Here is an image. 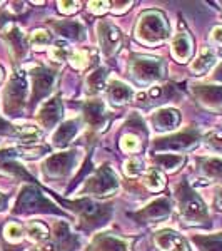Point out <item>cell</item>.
I'll list each match as a JSON object with an SVG mask.
<instances>
[{
    "label": "cell",
    "instance_id": "6da1fadb",
    "mask_svg": "<svg viewBox=\"0 0 222 251\" xmlns=\"http://www.w3.org/2000/svg\"><path fill=\"white\" fill-rule=\"evenodd\" d=\"M174 196L177 209H179V214L184 220V223H189V225H205L209 221L207 206L202 201V198L194 191L191 184L185 179L176 186Z\"/></svg>",
    "mask_w": 222,
    "mask_h": 251
},
{
    "label": "cell",
    "instance_id": "60d3db41",
    "mask_svg": "<svg viewBox=\"0 0 222 251\" xmlns=\"http://www.w3.org/2000/svg\"><path fill=\"white\" fill-rule=\"evenodd\" d=\"M5 236H7V240H10V241L22 240L23 228L20 225H17V223H10V225L5 226Z\"/></svg>",
    "mask_w": 222,
    "mask_h": 251
},
{
    "label": "cell",
    "instance_id": "4dcf8cb0",
    "mask_svg": "<svg viewBox=\"0 0 222 251\" xmlns=\"http://www.w3.org/2000/svg\"><path fill=\"white\" fill-rule=\"evenodd\" d=\"M192 241L199 246L200 251H222V233L209 234V236H194Z\"/></svg>",
    "mask_w": 222,
    "mask_h": 251
},
{
    "label": "cell",
    "instance_id": "cb8c5ba5",
    "mask_svg": "<svg viewBox=\"0 0 222 251\" xmlns=\"http://www.w3.org/2000/svg\"><path fill=\"white\" fill-rule=\"evenodd\" d=\"M107 96H109V100H111L114 106H124L129 100H132L134 91H132V87H129L126 82L114 79V80H111L107 86Z\"/></svg>",
    "mask_w": 222,
    "mask_h": 251
},
{
    "label": "cell",
    "instance_id": "603a6c76",
    "mask_svg": "<svg viewBox=\"0 0 222 251\" xmlns=\"http://www.w3.org/2000/svg\"><path fill=\"white\" fill-rule=\"evenodd\" d=\"M80 129V121L79 119H68L66 123H62L57 127V131L52 136V144L55 148H66L72 143L75 136H77Z\"/></svg>",
    "mask_w": 222,
    "mask_h": 251
},
{
    "label": "cell",
    "instance_id": "484cf974",
    "mask_svg": "<svg viewBox=\"0 0 222 251\" xmlns=\"http://www.w3.org/2000/svg\"><path fill=\"white\" fill-rule=\"evenodd\" d=\"M192 50H194V44L187 32H180L172 40V54H174V57L179 62H185V60L191 59Z\"/></svg>",
    "mask_w": 222,
    "mask_h": 251
},
{
    "label": "cell",
    "instance_id": "52a82bcc",
    "mask_svg": "<svg viewBox=\"0 0 222 251\" xmlns=\"http://www.w3.org/2000/svg\"><path fill=\"white\" fill-rule=\"evenodd\" d=\"M131 74L140 84L162 80L165 77V64L162 59L134 55L131 60Z\"/></svg>",
    "mask_w": 222,
    "mask_h": 251
},
{
    "label": "cell",
    "instance_id": "74e56055",
    "mask_svg": "<svg viewBox=\"0 0 222 251\" xmlns=\"http://www.w3.org/2000/svg\"><path fill=\"white\" fill-rule=\"evenodd\" d=\"M70 64H72V67L74 69H79V71H82V69H86L89 66V54H87V50H75V52H72V55H70Z\"/></svg>",
    "mask_w": 222,
    "mask_h": 251
},
{
    "label": "cell",
    "instance_id": "ee69618b",
    "mask_svg": "<svg viewBox=\"0 0 222 251\" xmlns=\"http://www.w3.org/2000/svg\"><path fill=\"white\" fill-rule=\"evenodd\" d=\"M0 134H15V126L0 117Z\"/></svg>",
    "mask_w": 222,
    "mask_h": 251
},
{
    "label": "cell",
    "instance_id": "277c9868",
    "mask_svg": "<svg viewBox=\"0 0 222 251\" xmlns=\"http://www.w3.org/2000/svg\"><path fill=\"white\" fill-rule=\"evenodd\" d=\"M14 214H32V213H54L64 214L52 201H48L37 186L29 184L23 186L19 193V198L15 201V206L12 209Z\"/></svg>",
    "mask_w": 222,
    "mask_h": 251
},
{
    "label": "cell",
    "instance_id": "e575fe53",
    "mask_svg": "<svg viewBox=\"0 0 222 251\" xmlns=\"http://www.w3.org/2000/svg\"><path fill=\"white\" fill-rule=\"evenodd\" d=\"M29 44L34 49H44V47H47V46H50V44H52V35L48 34L47 30H44V29L34 30V32H32V35H30Z\"/></svg>",
    "mask_w": 222,
    "mask_h": 251
},
{
    "label": "cell",
    "instance_id": "1f68e13d",
    "mask_svg": "<svg viewBox=\"0 0 222 251\" xmlns=\"http://www.w3.org/2000/svg\"><path fill=\"white\" fill-rule=\"evenodd\" d=\"M25 231L29 234L30 240L39 241V243H45L48 238H50L48 228L44 223H39V221H30L29 225L25 226Z\"/></svg>",
    "mask_w": 222,
    "mask_h": 251
},
{
    "label": "cell",
    "instance_id": "ba28073f",
    "mask_svg": "<svg viewBox=\"0 0 222 251\" xmlns=\"http://www.w3.org/2000/svg\"><path fill=\"white\" fill-rule=\"evenodd\" d=\"M200 141V132L194 127H189L185 131H180L177 134L165 136L160 139H155V143L152 144V151L154 152H165V151H189L194 146H197Z\"/></svg>",
    "mask_w": 222,
    "mask_h": 251
},
{
    "label": "cell",
    "instance_id": "8d00e7d4",
    "mask_svg": "<svg viewBox=\"0 0 222 251\" xmlns=\"http://www.w3.org/2000/svg\"><path fill=\"white\" fill-rule=\"evenodd\" d=\"M70 55H72L70 47L62 42L55 44V47H52V50H50V57L54 60H57V62H64V60L70 59Z\"/></svg>",
    "mask_w": 222,
    "mask_h": 251
},
{
    "label": "cell",
    "instance_id": "e0dca14e",
    "mask_svg": "<svg viewBox=\"0 0 222 251\" xmlns=\"http://www.w3.org/2000/svg\"><path fill=\"white\" fill-rule=\"evenodd\" d=\"M62 119V100L59 96L50 97L47 102L42 104V107L37 112V121L42 127L52 129L59 124V121Z\"/></svg>",
    "mask_w": 222,
    "mask_h": 251
},
{
    "label": "cell",
    "instance_id": "816d5d0a",
    "mask_svg": "<svg viewBox=\"0 0 222 251\" xmlns=\"http://www.w3.org/2000/svg\"><path fill=\"white\" fill-rule=\"evenodd\" d=\"M0 80H2V69H0Z\"/></svg>",
    "mask_w": 222,
    "mask_h": 251
},
{
    "label": "cell",
    "instance_id": "7a4b0ae2",
    "mask_svg": "<svg viewBox=\"0 0 222 251\" xmlns=\"http://www.w3.org/2000/svg\"><path fill=\"white\" fill-rule=\"evenodd\" d=\"M169 34H171V27L160 10L144 12L135 27V37L149 46L164 42L169 37Z\"/></svg>",
    "mask_w": 222,
    "mask_h": 251
},
{
    "label": "cell",
    "instance_id": "f907efd6",
    "mask_svg": "<svg viewBox=\"0 0 222 251\" xmlns=\"http://www.w3.org/2000/svg\"><path fill=\"white\" fill-rule=\"evenodd\" d=\"M5 204H7V198L3 196L2 193H0V209H2V208H3V206H5Z\"/></svg>",
    "mask_w": 222,
    "mask_h": 251
},
{
    "label": "cell",
    "instance_id": "2e32d148",
    "mask_svg": "<svg viewBox=\"0 0 222 251\" xmlns=\"http://www.w3.org/2000/svg\"><path fill=\"white\" fill-rule=\"evenodd\" d=\"M22 156L19 148H10V149H2L0 151V171L7 173L14 177H22V179L34 181L32 176L27 173V169L22 164L17 163V157Z\"/></svg>",
    "mask_w": 222,
    "mask_h": 251
},
{
    "label": "cell",
    "instance_id": "f5cc1de1",
    "mask_svg": "<svg viewBox=\"0 0 222 251\" xmlns=\"http://www.w3.org/2000/svg\"><path fill=\"white\" fill-rule=\"evenodd\" d=\"M0 5H3V2H0Z\"/></svg>",
    "mask_w": 222,
    "mask_h": 251
},
{
    "label": "cell",
    "instance_id": "7dc6e473",
    "mask_svg": "<svg viewBox=\"0 0 222 251\" xmlns=\"http://www.w3.org/2000/svg\"><path fill=\"white\" fill-rule=\"evenodd\" d=\"M214 80H219V82H222V62L219 64V66H217V69L216 71H214Z\"/></svg>",
    "mask_w": 222,
    "mask_h": 251
},
{
    "label": "cell",
    "instance_id": "7bdbcfd3",
    "mask_svg": "<svg viewBox=\"0 0 222 251\" xmlns=\"http://www.w3.org/2000/svg\"><path fill=\"white\" fill-rule=\"evenodd\" d=\"M79 9V2H59V10L64 14H72Z\"/></svg>",
    "mask_w": 222,
    "mask_h": 251
},
{
    "label": "cell",
    "instance_id": "5bb4252c",
    "mask_svg": "<svg viewBox=\"0 0 222 251\" xmlns=\"http://www.w3.org/2000/svg\"><path fill=\"white\" fill-rule=\"evenodd\" d=\"M82 112L89 127L94 129V131H100L109 124V112L106 109V104L100 99H89L86 102H82Z\"/></svg>",
    "mask_w": 222,
    "mask_h": 251
},
{
    "label": "cell",
    "instance_id": "ab89813d",
    "mask_svg": "<svg viewBox=\"0 0 222 251\" xmlns=\"http://www.w3.org/2000/svg\"><path fill=\"white\" fill-rule=\"evenodd\" d=\"M205 144L216 152H221L222 154V131H216L211 132L207 137H205Z\"/></svg>",
    "mask_w": 222,
    "mask_h": 251
},
{
    "label": "cell",
    "instance_id": "bcb514c9",
    "mask_svg": "<svg viewBox=\"0 0 222 251\" xmlns=\"http://www.w3.org/2000/svg\"><path fill=\"white\" fill-rule=\"evenodd\" d=\"M112 5H114V7H112V10H114L115 14H119V12L127 10V9H129V5H132V2H120V3H119V2H114Z\"/></svg>",
    "mask_w": 222,
    "mask_h": 251
},
{
    "label": "cell",
    "instance_id": "8992f818",
    "mask_svg": "<svg viewBox=\"0 0 222 251\" xmlns=\"http://www.w3.org/2000/svg\"><path fill=\"white\" fill-rule=\"evenodd\" d=\"M120 186L119 176L114 173V169L109 164H102L97 171L92 174L86 181L84 186V193L92 194V196H112L117 193Z\"/></svg>",
    "mask_w": 222,
    "mask_h": 251
},
{
    "label": "cell",
    "instance_id": "f35d334b",
    "mask_svg": "<svg viewBox=\"0 0 222 251\" xmlns=\"http://www.w3.org/2000/svg\"><path fill=\"white\" fill-rule=\"evenodd\" d=\"M142 169H144V161L137 156L127 159V163L124 164V171H126L127 176H137V174L142 173Z\"/></svg>",
    "mask_w": 222,
    "mask_h": 251
},
{
    "label": "cell",
    "instance_id": "b9f144b4",
    "mask_svg": "<svg viewBox=\"0 0 222 251\" xmlns=\"http://www.w3.org/2000/svg\"><path fill=\"white\" fill-rule=\"evenodd\" d=\"M109 5H111L109 2H89V9L94 14H106L109 10Z\"/></svg>",
    "mask_w": 222,
    "mask_h": 251
},
{
    "label": "cell",
    "instance_id": "9a60e30c",
    "mask_svg": "<svg viewBox=\"0 0 222 251\" xmlns=\"http://www.w3.org/2000/svg\"><path fill=\"white\" fill-rule=\"evenodd\" d=\"M2 37L5 39V42L9 44L10 50H12V55L14 59L20 62L27 57V52H29V42L25 39V34L23 30L20 29L19 25L15 24H9L5 29L2 30Z\"/></svg>",
    "mask_w": 222,
    "mask_h": 251
},
{
    "label": "cell",
    "instance_id": "ac0fdd59",
    "mask_svg": "<svg viewBox=\"0 0 222 251\" xmlns=\"http://www.w3.org/2000/svg\"><path fill=\"white\" fill-rule=\"evenodd\" d=\"M155 246L160 251H189V245L182 234L172 229H162L157 231L154 236Z\"/></svg>",
    "mask_w": 222,
    "mask_h": 251
},
{
    "label": "cell",
    "instance_id": "4fadbf2b",
    "mask_svg": "<svg viewBox=\"0 0 222 251\" xmlns=\"http://www.w3.org/2000/svg\"><path fill=\"white\" fill-rule=\"evenodd\" d=\"M171 211H172L171 200L169 198H159V200H154L152 203L145 206V208L131 214V216L139 223H155V221L167 220L171 216Z\"/></svg>",
    "mask_w": 222,
    "mask_h": 251
},
{
    "label": "cell",
    "instance_id": "3957f363",
    "mask_svg": "<svg viewBox=\"0 0 222 251\" xmlns=\"http://www.w3.org/2000/svg\"><path fill=\"white\" fill-rule=\"evenodd\" d=\"M66 206L72 211H75L80 218V229H95L99 226L106 225L112 214L111 204H102L92 200H77V201H66Z\"/></svg>",
    "mask_w": 222,
    "mask_h": 251
},
{
    "label": "cell",
    "instance_id": "836d02e7",
    "mask_svg": "<svg viewBox=\"0 0 222 251\" xmlns=\"http://www.w3.org/2000/svg\"><path fill=\"white\" fill-rule=\"evenodd\" d=\"M144 183L151 191H160L165 186V176L159 169H149L144 177Z\"/></svg>",
    "mask_w": 222,
    "mask_h": 251
},
{
    "label": "cell",
    "instance_id": "681fc988",
    "mask_svg": "<svg viewBox=\"0 0 222 251\" xmlns=\"http://www.w3.org/2000/svg\"><path fill=\"white\" fill-rule=\"evenodd\" d=\"M216 204H217V208L222 209V189L217 193V196H216Z\"/></svg>",
    "mask_w": 222,
    "mask_h": 251
},
{
    "label": "cell",
    "instance_id": "f1b7e54d",
    "mask_svg": "<svg viewBox=\"0 0 222 251\" xmlns=\"http://www.w3.org/2000/svg\"><path fill=\"white\" fill-rule=\"evenodd\" d=\"M107 69L104 67H99L95 69L94 72H90L87 77V89H89V94L95 96L99 94V92L104 91V87H106V80H107Z\"/></svg>",
    "mask_w": 222,
    "mask_h": 251
},
{
    "label": "cell",
    "instance_id": "9c48e42d",
    "mask_svg": "<svg viewBox=\"0 0 222 251\" xmlns=\"http://www.w3.org/2000/svg\"><path fill=\"white\" fill-rule=\"evenodd\" d=\"M30 77H32V102H40L44 97H47L54 91L59 74L54 69L40 66L32 69Z\"/></svg>",
    "mask_w": 222,
    "mask_h": 251
},
{
    "label": "cell",
    "instance_id": "5b68a950",
    "mask_svg": "<svg viewBox=\"0 0 222 251\" xmlns=\"http://www.w3.org/2000/svg\"><path fill=\"white\" fill-rule=\"evenodd\" d=\"M27 96V74L15 71L3 91V111L10 116H17L25 106Z\"/></svg>",
    "mask_w": 222,
    "mask_h": 251
},
{
    "label": "cell",
    "instance_id": "d4e9b609",
    "mask_svg": "<svg viewBox=\"0 0 222 251\" xmlns=\"http://www.w3.org/2000/svg\"><path fill=\"white\" fill-rule=\"evenodd\" d=\"M171 96H174V86H155L144 94L137 96V102L144 104V106H151V104L165 102Z\"/></svg>",
    "mask_w": 222,
    "mask_h": 251
},
{
    "label": "cell",
    "instance_id": "f546056e",
    "mask_svg": "<svg viewBox=\"0 0 222 251\" xmlns=\"http://www.w3.org/2000/svg\"><path fill=\"white\" fill-rule=\"evenodd\" d=\"M154 161L160 169L172 173V171H177V169L184 164L185 157L182 154H157L154 157Z\"/></svg>",
    "mask_w": 222,
    "mask_h": 251
},
{
    "label": "cell",
    "instance_id": "d6a6232c",
    "mask_svg": "<svg viewBox=\"0 0 222 251\" xmlns=\"http://www.w3.org/2000/svg\"><path fill=\"white\" fill-rule=\"evenodd\" d=\"M15 134L20 137V141L30 144V143H35V141H40L42 131H40L39 127H35V126L23 124V126H15Z\"/></svg>",
    "mask_w": 222,
    "mask_h": 251
},
{
    "label": "cell",
    "instance_id": "7c38bea8",
    "mask_svg": "<svg viewBox=\"0 0 222 251\" xmlns=\"http://www.w3.org/2000/svg\"><path fill=\"white\" fill-rule=\"evenodd\" d=\"M77 243L79 238L68 231L67 223H57L54 234H52V240L48 238L45 243H42L32 251H72Z\"/></svg>",
    "mask_w": 222,
    "mask_h": 251
},
{
    "label": "cell",
    "instance_id": "d590c367",
    "mask_svg": "<svg viewBox=\"0 0 222 251\" xmlns=\"http://www.w3.org/2000/svg\"><path fill=\"white\" fill-rule=\"evenodd\" d=\"M120 148L126 152H137L140 149V141L134 132H129V134H124L122 139H120Z\"/></svg>",
    "mask_w": 222,
    "mask_h": 251
},
{
    "label": "cell",
    "instance_id": "8fae6325",
    "mask_svg": "<svg viewBox=\"0 0 222 251\" xmlns=\"http://www.w3.org/2000/svg\"><path fill=\"white\" fill-rule=\"evenodd\" d=\"M97 34H99V44L102 54L106 57H114L120 50L124 42L122 32L119 30V27H115L109 20H100L99 25H97Z\"/></svg>",
    "mask_w": 222,
    "mask_h": 251
},
{
    "label": "cell",
    "instance_id": "f6af8a7d",
    "mask_svg": "<svg viewBox=\"0 0 222 251\" xmlns=\"http://www.w3.org/2000/svg\"><path fill=\"white\" fill-rule=\"evenodd\" d=\"M211 40H214L216 44H222V25L214 27L211 32Z\"/></svg>",
    "mask_w": 222,
    "mask_h": 251
},
{
    "label": "cell",
    "instance_id": "44dd1931",
    "mask_svg": "<svg viewBox=\"0 0 222 251\" xmlns=\"http://www.w3.org/2000/svg\"><path fill=\"white\" fill-rule=\"evenodd\" d=\"M50 27L57 32L59 35L66 37L68 40H84L86 39V27L77 20H48Z\"/></svg>",
    "mask_w": 222,
    "mask_h": 251
},
{
    "label": "cell",
    "instance_id": "83f0119b",
    "mask_svg": "<svg viewBox=\"0 0 222 251\" xmlns=\"http://www.w3.org/2000/svg\"><path fill=\"white\" fill-rule=\"evenodd\" d=\"M200 173L209 179H222V159L221 157H204L199 159Z\"/></svg>",
    "mask_w": 222,
    "mask_h": 251
},
{
    "label": "cell",
    "instance_id": "7402d4cb",
    "mask_svg": "<svg viewBox=\"0 0 222 251\" xmlns=\"http://www.w3.org/2000/svg\"><path fill=\"white\" fill-rule=\"evenodd\" d=\"M192 92L202 106L209 109L222 107V86H194Z\"/></svg>",
    "mask_w": 222,
    "mask_h": 251
},
{
    "label": "cell",
    "instance_id": "ffe728a7",
    "mask_svg": "<svg viewBox=\"0 0 222 251\" xmlns=\"http://www.w3.org/2000/svg\"><path fill=\"white\" fill-rule=\"evenodd\" d=\"M151 124L155 131L165 132V131H174L177 126L180 124V114L177 109L164 107L155 111L151 117Z\"/></svg>",
    "mask_w": 222,
    "mask_h": 251
},
{
    "label": "cell",
    "instance_id": "c3c4849f",
    "mask_svg": "<svg viewBox=\"0 0 222 251\" xmlns=\"http://www.w3.org/2000/svg\"><path fill=\"white\" fill-rule=\"evenodd\" d=\"M12 17L9 14H7V12H0V25H3V24L7 22V20H10Z\"/></svg>",
    "mask_w": 222,
    "mask_h": 251
},
{
    "label": "cell",
    "instance_id": "30bf717a",
    "mask_svg": "<svg viewBox=\"0 0 222 251\" xmlns=\"http://www.w3.org/2000/svg\"><path fill=\"white\" fill-rule=\"evenodd\" d=\"M77 149H70V151H62L57 154L48 156L42 164V169L47 177H66L74 169L75 163H77Z\"/></svg>",
    "mask_w": 222,
    "mask_h": 251
},
{
    "label": "cell",
    "instance_id": "d6986e66",
    "mask_svg": "<svg viewBox=\"0 0 222 251\" xmlns=\"http://www.w3.org/2000/svg\"><path fill=\"white\" fill-rule=\"evenodd\" d=\"M131 245L127 240L120 236H114L111 233H100L92 240L87 251H129Z\"/></svg>",
    "mask_w": 222,
    "mask_h": 251
},
{
    "label": "cell",
    "instance_id": "4316f807",
    "mask_svg": "<svg viewBox=\"0 0 222 251\" xmlns=\"http://www.w3.org/2000/svg\"><path fill=\"white\" fill-rule=\"evenodd\" d=\"M214 64H216V54L212 52V49L204 47L202 50L199 52V55L196 57V60H192L191 71L200 75V74H205Z\"/></svg>",
    "mask_w": 222,
    "mask_h": 251
}]
</instances>
